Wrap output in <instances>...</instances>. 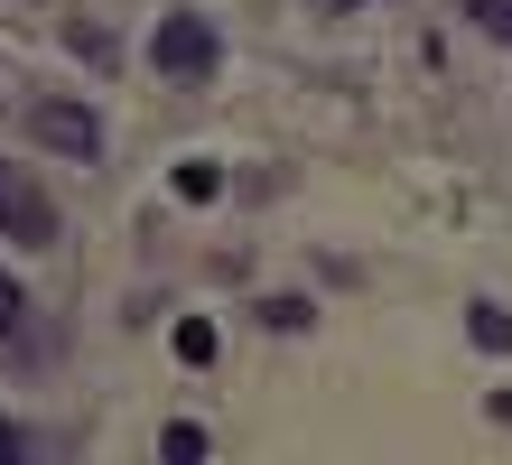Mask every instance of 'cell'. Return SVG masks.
Masks as SVG:
<instances>
[{
    "instance_id": "6",
    "label": "cell",
    "mask_w": 512,
    "mask_h": 465,
    "mask_svg": "<svg viewBox=\"0 0 512 465\" xmlns=\"http://www.w3.org/2000/svg\"><path fill=\"white\" fill-rule=\"evenodd\" d=\"M168 345H177V363H215V326H205V317H177Z\"/></svg>"
},
{
    "instance_id": "1",
    "label": "cell",
    "mask_w": 512,
    "mask_h": 465,
    "mask_svg": "<svg viewBox=\"0 0 512 465\" xmlns=\"http://www.w3.org/2000/svg\"><path fill=\"white\" fill-rule=\"evenodd\" d=\"M0 233L28 242V252H47V242H56V205H47V186L28 177V168H10V159H0Z\"/></svg>"
},
{
    "instance_id": "8",
    "label": "cell",
    "mask_w": 512,
    "mask_h": 465,
    "mask_svg": "<svg viewBox=\"0 0 512 465\" xmlns=\"http://www.w3.org/2000/svg\"><path fill=\"white\" fill-rule=\"evenodd\" d=\"M466 19L485 28V38H503V47H512V0H466Z\"/></svg>"
},
{
    "instance_id": "7",
    "label": "cell",
    "mask_w": 512,
    "mask_h": 465,
    "mask_svg": "<svg viewBox=\"0 0 512 465\" xmlns=\"http://www.w3.org/2000/svg\"><path fill=\"white\" fill-rule=\"evenodd\" d=\"M159 456H168V465H196V456H205V428H196V419H168Z\"/></svg>"
},
{
    "instance_id": "3",
    "label": "cell",
    "mask_w": 512,
    "mask_h": 465,
    "mask_svg": "<svg viewBox=\"0 0 512 465\" xmlns=\"http://www.w3.org/2000/svg\"><path fill=\"white\" fill-rule=\"evenodd\" d=\"M28 131H38L56 159H94V149H103V131H94V112H84V103H38V112H28Z\"/></svg>"
},
{
    "instance_id": "4",
    "label": "cell",
    "mask_w": 512,
    "mask_h": 465,
    "mask_svg": "<svg viewBox=\"0 0 512 465\" xmlns=\"http://www.w3.org/2000/svg\"><path fill=\"white\" fill-rule=\"evenodd\" d=\"M168 186H177L187 205H215V196H224V168H215V159H177V177H168Z\"/></svg>"
},
{
    "instance_id": "10",
    "label": "cell",
    "mask_w": 512,
    "mask_h": 465,
    "mask_svg": "<svg viewBox=\"0 0 512 465\" xmlns=\"http://www.w3.org/2000/svg\"><path fill=\"white\" fill-rule=\"evenodd\" d=\"M19 456H28V447H19V428H10V419H0V465H19Z\"/></svg>"
},
{
    "instance_id": "5",
    "label": "cell",
    "mask_w": 512,
    "mask_h": 465,
    "mask_svg": "<svg viewBox=\"0 0 512 465\" xmlns=\"http://www.w3.org/2000/svg\"><path fill=\"white\" fill-rule=\"evenodd\" d=\"M466 335H475L485 354H512V317H503L494 298H475V307H466Z\"/></svg>"
},
{
    "instance_id": "2",
    "label": "cell",
    "mask_w": 512,
    "mask_h": 465,
    "mask_svg": "<svg viewBox=\"0 0 512 465\" xmlns=\"http://www.w3.org/2000/svg\"><path fill=\"white\" fill-rule=\"evenodd\" d=\"M149 66L159 75H205L215 66V28H205L196 10H168L159 28H149Z\"/></svg>"
},
{
    "instance_id": "11",
    "label": "cell",
    "mask_w": 512,
    "mask_h": 465,
    "mask_svg": "<svg viewBox=\"0 0 512 465\" xmlns=\"http://www.w3.org/2000/svg\"><path fill=\"white\" fill-rule=\"evenodd\" d=\"M345 10H354V0H345Z\"/></svg>"
},
{
    "instance_id": "9",
    "label": "cell",
    "mask_w": 512,
    "mask_h": 465,
    "mask_svg": "<svg viewBox=\"0 0 512 465\" xmlns=\"http://www.w3.org/2000/svg\"><path fill=\"white\" fill-rule=\"evenodd\" d=\"M10 326H19V279L0 270V335H10Z\"/></svg>"
}]
</instances>
